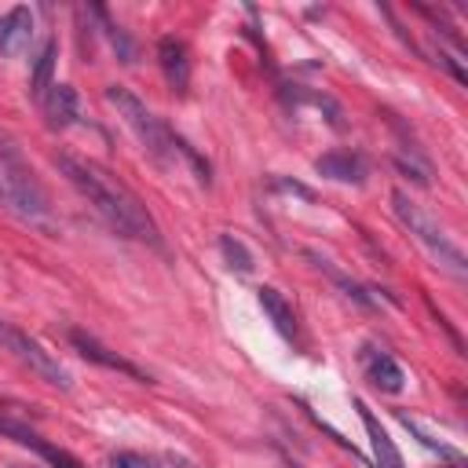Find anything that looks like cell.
I'll return each instance as SVG.
<instances>
[{"label": "cell", "instance_id": "8992f818", "mask_svg": "<svg viewBox=\"0 0 468 468\" xmlns=\"http://www.w3.org/2000/svg\"><path fill=\"white\" fill-rule=\"evenodd\" d=\"M69 344L80 351V358H88V362H95V366H102V369L124 373V377H132V380H143V384H150V380H154L146 369H139V366H135V362H128L124 355L110 351L102 340H95V336H91V333H84V329H69Z\"/></svg>", "mask_w": 468, "mask_h": 468}, {"label": "cell", "instance_id": "ffe728a7", "mask_svg": "<svg viewBox=\"0 0 468 468\" xmlns=\"http://www.w3.org/2000/svg\"><path fill=\"white\" fill-rule=\"evenodd\" d=\"M168 464H172V468H201L197 461H190V457H183V453H168Z\"/></svg>", "mask_w": 468, "mask_h": 468}, {"label": "cell", "instance_id": "9c48e42d", "mask_svg": "<svg viewBox=\"0 0 468 468\" xmlns=\"http://www.w3.org/2000/svg\"><path fill=\"white\" fill-rule=\"evenodd\" d=\"M355 410H358V417H362V428H366V435H369L373 464H377V468H402V453H399V446L391 442L388 428L377 420V413H373V410H369L362 399H355Z\"/></svg>", "mask_w": 468, "mask_h": 468}, {"label": "cell", "instance_id": "7a4b0ae2", "mask_svg": "<svg viewBox=\"0 0 468 468\" xmlns=\"http://www.w3.org/2000/svg\"><path fill=\"white\" fill-rule=\"evenodd\" d=\"M106 102L117 110V117L135 132V139L143 143V150L161 161V165H176V161H186L194 172H197V183L208 186V165L194 154V146H186V139H179L135 91H128L124 84H110L106 88Z\"/></svg>", "mask_w": 468, "mask_h": 468}, {"label": "cell", "instance_id": "30bf717a", "mask_svg": "<svg viewBox=\"0 0 468 468\" xmlns=\"http://www.w3.org/2000/svg\"><path fill=\"white\" fill-rule=\"evenodd\" d=\"M314 168H318V176H325V179H336V183H366V176H369V165H366V157L358 154V150H329V154H322L318 161H314Z\"/></svg>", "mask_w": 468, "mask_h": 468}, {"label": "cell", "instance_id": "ba28073f", "mask_svg": "<svg viewBox=\"0 0 468 468\" xmlns=\"http://www.w3.org/2000/svg\"><path fill=\"white\" fill-rule=\"evenodd\" d=\"M157 58H161V69H165V80L176 95H186L190 88V51L179 37H161L157 40Z\"/></svg>", "mask_w": 468, "mask_h": 468}, {"label": "cell", "instance_id": "277c9868", "mask_svg": "<svg viewBox=\"0 0 468 468\" xmlns=\"http://www.w3.org/2000/svg\"><path fill=\"white\" fill-rule=\"evenodd\" d=\"M391 208H395L399 223L413 234V241L435 260V267H442V271L453 274V278H464V274H468V256H464V249L446 234V227H442L424 205H417L406 190H391Z\"/></svg>", "mask_w": 468, "mask_h": 468}, {"label": "cell", "instance_id": "ac0fdd59", "mask_svg": "<svg viewBox=\"0 0 468 468\" xmlns=\"http://www.w3.org/2000/svg\"><path fill=\"white\" fill-rule=\"evenodd\" d=\"M219 249H223V256H227V263H230V267H238L241 274H249V271H252V252H249L234 234H223V238H219Z\"/></svg>", "mask_w": 468, "mask_h": 468}, {"label": "cell", "instance_id": "5b68a950", "mask_svg": "<svg viewBox=\"0 0 468 468\" xmlns=\"http://www.w3.org/2000/svg\"><path fill=\"white\" fill-rule=\"evenodd\" d=\"M0 347L11 351L22 366H29V373H37L44 384H51V388H58V391H69V373H66V366H62L40 340H33L26 329H18V325L7 322V318H0Z\"/></svg>", "mask_w": 468, "mask_h": 468}, {"label": "cell", "instance_id": "d6986e66", "mask_svg": "<svg viewBox=\"0 0 468 468\" xmlns=\"http://www.w3.org/2000/svg\"><path fill=\"white\" fill-rule=\"evenodd\" d=\"M110 468H150V461L139 457V453H132V450H121V453H113Z\"/></svg>", "mask_w": 468, "mask_h": 468}, {"label": "cell", "instance_id": "5bb4252c", "mask_svg": "<svg viewBox=\"0 0 468 468\" xmlns=\"http://www.w3.org/2000/svg\"><path fill=\"white\" fill-rule=\"evenodd\" d=\"M55 58H58V40L48 37V40L40 44V55L33 58V73H29V99H33V102H44V95L51 91Z\"/></svg>", "mask_w": 468, "mask_h": 468}, {"label": "cell", "instance_id": "52a82bcc", "mask_svg": "<svg viewBox=\"0 0 468 468\" xmlns=\"http://www.w3.org/2000/svg\"><path fill=\"white\" fill-rule=\"evenodd\" d=\"M0 435H7V439H15V442H22V446H29V450H37V453L48 461V468H84L77 453H69V450L55 446V442H48V439H40V435H37L29 424H22V420L0 417Z\"/></svg>", "mask_w": 468, "mask_h": 468}, {"label": "cell", "instance_id": "7c38bea8", "mask_svg": "<svg viewBox=\"0 0 468 468\" xmlns=\"http://www.w3.org/2000/svg\"><path fill=\"white\" fill-rule=\"evenodd\" d=\"M29 37H33V11L29 7H11L0 15V55L4 58H15L29 48Z\"/></svg>", "mask_w": 468, "mask_h": 468}, {"label": "cell", "instance_id": "2e32d148", "mask_svg": "<svg viewBox=\"0 0 468 468\" xmlns=\"http://www.w3.org/2000/svg\"><path fill=\"white\" fill-rule=\"evenodd\" d=\"M88 15H91V18H99V26H102V33H106L110 48L117 51V58H121V62H132V58H135V44L128 40V33H124L121 26H113V22H110V15H106L102 7H88Z\"/></svg>", "mask_w": 468, "mask_h": 468}, {"label": "cell", "instance_id": "6da1fadb", "mask_svg": "<svg viewBox=\"0 0 468 468\" xmlns=\"http://www.w3.org/2000/svg\"><path fill=\"white\" fill-rule=\"evenodd\" d=\"M55 165H58V172L80 190V197H84L121 238H135V241H146V245L161 249V230H157L154 216H150L146 205L132 194V186H124L110 168H102L99 161L80 157V154H73V150L55 154Z\"/></svg>", "mask_w": 468, "mask_h": 468}, {"label": "cell", "instance_id": "9a60e30c", "mask_svg": "<svg viewBox=\"0 0 468 468\" xmlns=\"http://www.w3.org/2000/svg\"><path fill=\"white\" fill-rule=\"evenodd\" d=\"M256 292H260V307L267 311V318L274 322V329H278L285 340H296V314H292L289 300H285L274 285H260Z\"/></svg>", "mask_w": 468, "mask_h": 468}, {"label": "cell", "instance_id": "3957f363", "mask_svg": "<svg viewBox=\"0 0 468 468\" xmlns=\"http://www.w3.org/2000/svg\"><path fill=\"white\" fill-rule=\"evenodd\" d=\"M0 208L29 227H51V197L29 161L22 157L18 143L0 132Z\"/></svg>", "mask_w": 468, "mask_h": 468}, {"label": "cell", "instance_id": "e0dca14e", "mask_svg": "<svg viewBox=\"0 0 468 468\" xmlns=\"http://www.w3.org/2000/svg\"><path fill=\"white\" fill-rule=\"evenodd\" d=\"M307 256H311V260L329 274V282H333V285H340V289H344V296H351V300H355V303H362V307H373V296H369L355 278H347L340 267H333V263H329V260H322L318 252H307Z\"/></svg>", "mask_w": 468, "mask_h": 468}, {"label": "cell", "instance_id": "4fadbf2b", "mask_svg": "<svg viewBox=\"0 0 468 468\" xmlns=\"http://www.w3.org/2000/svg\"><path fill=\"white\" fill-rule=\"evenodd\" d=\"M362 366H366V377L380 388V391H402V384H406V373H402V366L384 351V347H366L362 351Z\"/></svg>", "mask_w": 468, "mask_h": 468}, {"label": "cell", "instance_id": "8fae6325", "mask_svg": "<svg viewBox=\"0 0 468 468\" xmlns=\"http://www.w3.org/2000/svg\"><path fill=\"white\" fill-rule=\"evenodd\" d=\"M40 110H44L51 132H66L69 124L80 121V99H77L73 84H51V91L40 102Z\"/></svg>", "mask_w": 468, "mask_h": 468}]
</instances>
